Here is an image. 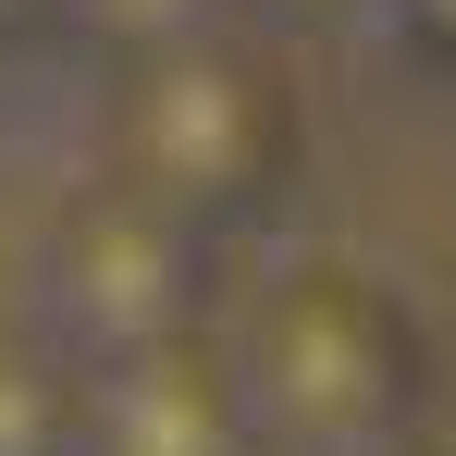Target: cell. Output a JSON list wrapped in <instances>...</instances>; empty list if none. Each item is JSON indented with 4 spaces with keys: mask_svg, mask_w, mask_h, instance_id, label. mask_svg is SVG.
Returning <instances> with one entry per match:
<instances>
[{
    "mask_svg": "<svg viewBox=\"0 0 456 456\" xmlns=\"http://www.w3.org/2000/svg\"><path fill=\"white\" fill-rule=\"evenodd\" d=\"M0 456H86V358L50 321L0 333Z\"/></svg>",
    "mask_w": 456,
    "mask_h": 456,
    "instance_id": "5",
    "label": "cell"
},
{
    "mask_svg": "<svg viewBox=\"0 0 456 456\" xmlns=\"http://www.w3.org/2000/svg\"><path fill=\"white\" fill-rule=\"evenodd\" d=\"M333 456H432V444H419V419H407V432H370V444H333Z\"/></svg>",
    "mask_w": 456,
    "mask_h": 456,
    "instance_id": "9",
    "label": "cell"
},
{
    "mask_svg": "<svg viewBox=\"0 0 456 456\" xmlns=\"http://www.w3.org/2000/svg\"><path fill=\"white\" fill-rule=\"evenodd\" d=\"M234 370H247V407H259V444L272 456H333V444H370V432L419 419L432 333H419V308L395 297L382 272L308 259V272H272L247 297Z\"/></svg>",
    "mask_w": 456,
    "mask_h": 456,
    "instance_id": "2",
    "label": "cell"
},
{
    "mask_svg": "<svg viewBox=\"0 0 456 456\" xmlns=\"http://www.w3.org/2000/svg\"><path fill=\"white\" fill-rule=\"evenodd\" d=\"M86 456H272L259 444V407L234 370V333H160L136 358L86 370Z\"/></svg>",
    "mask_w": 456,
    "mask_h": 456,
    "instance_id": "4",
    "label": "cell"
},
{
    "mask_svg": "<svg viewBox=\"0 0 456 456\" xmlns=\"http://www.w3.org/2000/svg\"><path fill=\"white\" fill-rule=\"evenodd\" d=\"M297 149H308L297 62H284V25H259V12H223L198 37H160L136 62H111L99 173L149 185L185 223H210V234L259 223L297 185Z\"/></svg>",
    "mask_w": 456,
    "mask_h": 456,
    "instance_id": "1",
    "label": "cell"
},
{
    "mask_svg": "<svg viewBox=\"0 0 456 456\" xmlns=\"http://www.w3.org/2000/svg\"><path fill=\"white\" fill-rule=\"evenodd\" d=\"M234 12H259V25H284V37H321V25H358L382 0H234Z\"/></svg>",
    "mask_w": 456,
    "mask_h": 456,
    "instance_id": "8",
    "label": "cell"
},
{
    "mask_svg": "<svg viewBox=\"0 0 456 456\" xmlns=\"http://www.w3.org/2000/svg\"><path fill=\"white\" fill-rule=\"evenodd\" d=\"M62 25H75L99 62H136V50H160V37L223 25V0H62Z\"/></svg>",
    "mask_w": 456,
    "mask_h": 456,
    "instance_id": "6",
    "label": "cell"
},
{
    "mask_svg": "<svg viewBox=\"0 0 456 456\" xmlns=\"http://www.w3.org/2000/svg\"><path fill=\"white\" fill-rule=\"evenodd\" d=\"M37 321L75 346L86 370L136 358L160 333H198L210 321V223L160 210L149 185H124V173L75 185L50 210V234H37Z\"/></svg>",
    "mask_w": 456,
    "mask_h": 456,
    "instance_id": "3",
    "label": "cell"
},
{
    "mask_svg": "<svg viewBox=\"0 0 456 456\" xmlns=\"http://www.w3.org/2000/svg\"><path fill=\"white\" fill-rule=\"evenodd\" d=\"M382 25H395V50H419L432 75H456V0H382Z\"/></svg>",
    "mask_w": 456,
    "mask_h": 456,
    "instance_id": "7",
    "label": "cell"
},
{
    "mask_svg": "<svg viewBox=\"0 0 456 456\" xmlns=\"http://www.w3.org/2000/svg\"><path fill=\"white\" fill-rule=\"evenodd\" d=\"M12 12H25V0H0V25H12Z\"/></svg>",
    "mask_w": 456,
    "mask_h": 456,
    "instance_id": "10",
    "label": "cell"
}]
</instances>
